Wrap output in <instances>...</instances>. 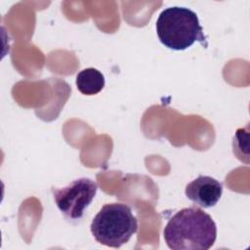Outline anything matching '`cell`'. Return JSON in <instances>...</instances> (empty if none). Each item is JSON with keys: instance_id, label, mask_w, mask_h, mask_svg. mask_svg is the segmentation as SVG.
I'll use <instances>...</instances> for the list:
<instances>
[{"instance_id": "6da1fadb", "label": "cell", "mask_w": 250, "mask_h": 250, "mask_svg": "<svg viewBox=\"0 0 250 250\" xmlns=\"http://www.w3.org/2000/svg\"><path fill=\"white\" fill-rule=\"evenodd\" d=\"M163 237L173 250H208L216 241L217 227L209 214L197 207H188L169 219Z\"/></svg>"}, {"instance_id": "7a4b0ae2", "label": "cell", "mask_w": 250, "mask_h": 250, "mask_svg": "<svg viewBox=\"0 0 250 250\" xmlns=\"http://www.w3.org/2000/svg\"><path fill=\"white\" fill-rule=\"evenodd\" d=\"M159 41L168 49L184 51L196 41L207 46L196 13L186 7H168L158 16L155 22Z\"/></svg>"}, {"instance_id": "3957f363", "label": "cell", "mask_w": 250, "mask_h": 250, "mask_svg": "<svg viewBox=\"0 0 250 250\" xmlns=\"http://www.w3.org/2000/svg\"><path fill=\"white\" fill-rule=\"evenodd\" d=\"M91 232L100 244L119 248L138 229L137 218L124 203L104 204L91 223Z\"/></svg>"}, {"instance_id": "277c9868", "label": "cell", "mask_w": 250, "mask_h": 250, "mask_svg": "<svg viewBox=\"0 0 250 250\" xmlns=\"http://www.w3.org/2000/svg\"><path fill=\"white\" fill-rule=\"evenodd\" d=\"M97 190V183L89 178L76 179L62 188H52L57 207L70 221H78L83 217Z\"/></svg>"}, {"instance_id": "5b68a950", "label": "cell", "mask_w": 250, "mask_h": 250, "mask_svg": "<svg viewBox=\"0 0 250 250\" xmlns=\"http://www.w3.org/2000/svg\"><path fill=\"white\" fill-rule=\"evenodd\" d=\"M186 196L201 208L215 206L223 193V185L210 176H198L188 183L185 189Z\"/></svg>"}, {"instance_id": "8992f818", "label": "cell", "mask_w": 250, "mask_h": 250, "mask_svg": "<svg viewBox=\"0 0 250 250\" xmlns=\"http://www.w3.org/2000/svg\"><path fill=\"white\" fill-rule=\"evenodd\" d=\"M75 83L81 94L92 96L100 93L104 89L105 80L100 70L94 67H88L77 73Z\"/></svg>"}]
</instances>
